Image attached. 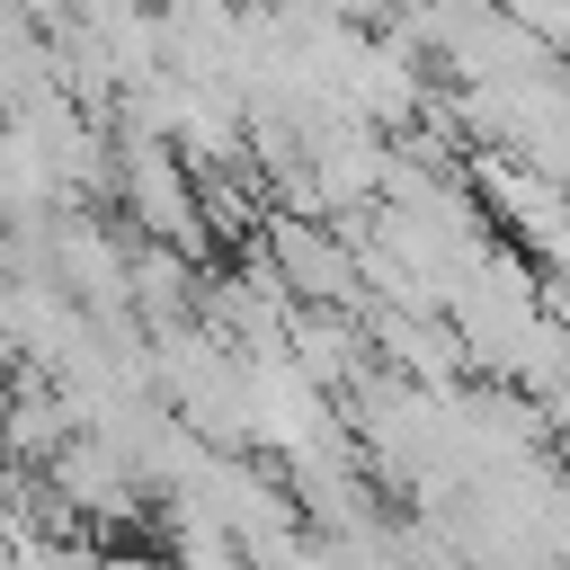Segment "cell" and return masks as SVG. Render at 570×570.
<instances>
[{
	"label": "cell",
	"instance_id": "1",
	"mask_svg": "<svg viewBox=\"0 0 570 570\" xmlns=\"http://www.w3.org/2000/svg\"><path fill=\"white\" fill-rule=\"evenodd\" d=\"M116 196H125V214H134L151 240H169V249H187V258L214 249L205 187H196V169H187V151H178L169 134L116 125Z\"/></svg>",
	"mask_w": 570,
	"mask_h": 570
},
{
	"label": "cell",
	"instance_id": "2",
	"mask_svg": "<svg viewBox=\"0 0 570 570\" xmlns=\"http://www.w3.org/2000/svg\"><path fill=\"white\" fill-rule=\"evenodd\" d=\"M276 276L294 285V303H365V267H356V240L338 232V214H303V205H276L258 223Z\"/></svg>",
	"mask_w": 570,
	"mask_h": 570
},
{
	"label": "cell",
	"instance_id": "3",
	"mask_svg": "<svg viewBox=\"0 0 570 570\" xmlns=\"http://www.w3.org/2000/svg\"><path fill=\"white\" fill-rule=\"evenodd\" d=\"M0 472H9V436H0Z\"/></svg>",
	"mask_w": 570,
	"mask_h": 570
}]
</instances>
